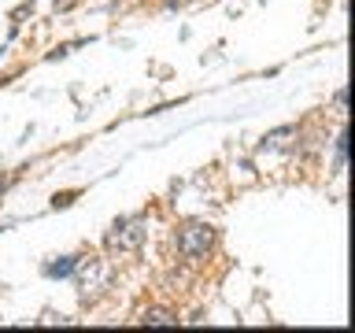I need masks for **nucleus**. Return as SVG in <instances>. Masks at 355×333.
Returning <instances> with one entry per match:
<instances>
[{
    "label": "nucleus",
    "instance_id": "nucleus-1",
    "mask_svg": "<svg viewBox=\"0 0 355 333\" xmlns=\"http://www.w3.org/2000/svg\"><path fill=\"white\" fill-rule=\"evenodd\" d=\"M74 271H78V296H82V304H96L100 296H107L111 282H115L111 259H82Z\"/></svg>",
    "mask_w": 355,
    "mask_h": 333
},
{
    "label": "nucleus",
    "instance_id": "nucleus-2",
    "mask_svg": "<svg viewBox=\"0 0 355 333\" xmlns=\"http://www.w3.org/2000/svg\"><path fill=\"white\" fill-rule=\"evenodd\" d=\"M178 252L185 255V259H204L211 252V244H215V226H207V222H185V226H178Z\"/></svg>",
    "mask_w": 355,
    "mask_h": 333
},
{
    "label": "nucleus",
    "instance_id": "nucleus-3",
    "mask_svg": "<svg viewBox=\"0 0 355 333\" xmlns=\"http://www.w3.org/2000/svg\"><path fill=\"white\" fill-rule=\"evenodd\" d=\"M144 237H148V222L144 219H119L107 230L104 244H107V252H137L144 244Z\"/></svg>",
    "mask_w": 355,
    "mask_h": 333
},
{
    "label": "nucleus",
    "instance_id": "nucleus-4",
    "mask_svg": "<svg viewBox=\"0 0 355 333\" xmlns=\"http://www.w3.org/2000/svg\"><path fill=\"white\" fill-rule=\"evenodd\" d=\"M141 322H144V326H178V315L171 307H148L141 315Z\"/></svg>",
    "mask_w": 355,
    "mask_h": 333
},
{
    "label": "nucleus",
    "instance_id": "nucleus-5",
    "mask_svg": "<svg viewBox=\"0 0 355 333\" xmlns=\"http://www.w3.org/2000/svg\"><path fill=\"white\" fill-rule=\"evenodd\" d=\"M74 266H78L74 255H60L55 263L44 266V274H49V278H67V274H74Z\"/></svg>",
    "mask_w": 355,
    "mask_h": 333
}]
</instances>
